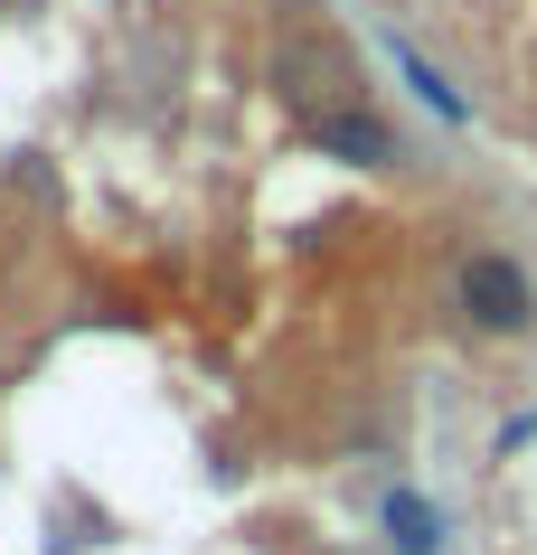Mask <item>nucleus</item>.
I'll list each match as a JSON object with an SVG mask.
<instances>
[{
    "instance_id": "f257e3e1",
    "label": "nucleus",
    "mask_w": 537,
    "mask_h": 555,
    "mask_svg": "<svg viewBox=\"0 0 537 555\" xmlns=\"http://www.w3.org/2000/svg\"><path fill=\"white\" fill-rule=\"evenodd\" d=\"M452 321L472 339H528L537 330V273L509 245H472L452 263Z\"/></svg>"
},
{
    "instance_id": "f03ea898",
    "label": "nucleus",
    "mask_w": 537,
    "mask_h": 555,
    "mask_svg": "<svg viewBox=\"0 0 537 555\" xmlns=\"http://www.w3.org/2000/svg\"><path fill=\"white\" fill-rule=\"evenodd\" d=\"M311 151H321V160H349V170H396V160H406V142H396L368 104H321V114H311Z\"/></svg>"
},
{
    "instance_id": "7ed1b4c3",
    "label": "nucleus",
    "mask_w": 537,
    "mask_h": 555,
    "mask_svg": "<svg viewBox=\"0 0 537 555\" xmlns=\"http://www.w3.org/2000/svg\"><path fill=\"white\" fill-rule=\"evenodd\" d=\"M378 537H387V555H444L452 546V518L415 490V480H396V490L378 499Z\"/></svg>"
},
{
    "instance_id": "20e7f679",
    "label": "nucleus",
    "mask_w": 537,
    "mask_h": 555,
    "mask_svg": "<svg viewBox=\"0 0 537 555\" xmlns=\"http://www.w3.org/2000/svg\"><path fill=\"white\" fill-rule=\"evenodd\" d=\"M387 57H396V76H406V94H415V104H424V114H434V122H452V132L472 122V94L452 86L444 66H434V57H424V48H415V38H396V29H387Z\"/></svg>"
},
{
    "instance_id": "39448f33",
    "label": "nucleus",
    "mask_w": 537,
    "mask_h": 555,
    "mask_svg": "<svg viewBox=\"0 0 537 555\" xmlns=\"http://www.w3.org/2000/svg\"><path fill=\"white\" fill-rule=\"evenodd\" d=\"M528 442H537V414H509V424H500V462H509V452H528Z\"/></svg>"
}]
</instances>
